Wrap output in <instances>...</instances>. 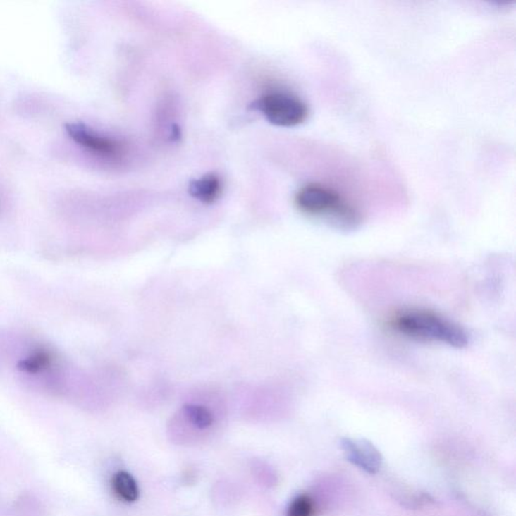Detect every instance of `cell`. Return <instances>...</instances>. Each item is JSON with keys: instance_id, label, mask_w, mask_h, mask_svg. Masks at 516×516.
<instances>
[{"instance_id": "1", "label": "cell", "mask_w": 516, "mask_h": 516, "mask_svg": "<svg viewBox=\"0 0 516 516\" xmlns=\"http://www.w3.org/2000/svg\"><path fill=\"white\" fill-rule=\"evenodd\" d=\"M295 207L304 214L321 218L333 228L353 231L362 223V215L332 188L324 185H305L295 196Z\"/></svg>"}, {"instance_id": "2", "label": "cell", "mask_w": 516, "mask_h": 516, "mask_svg": "<svg viewBox=\"0 0 516 516\" xmlns=\"http://www.w3.org/2000/svg\"><path fill=\"white\" fill-rule=\"evenodd\" d=\"M393 328L400 334L414 340L438 342L464 348L469 344V335L458 324L430 311L410 309L393 319Z\"/></svg>"}, {"instance_id": "3", "label": "cell", "mask_w": 516, "mask_h": 516, "mask_svg": "<svg viewBox=\"0 0 516 516\" xmlns=\"http://www.w3.org/2000/svg\"><path fill=\"white\" fill-rule=\"evenodd\" d=\"M252 107L276 126L293 128L307 121L309 108L297 96L285 92H271L253 103Z\"/></svg>"}, {"instance_id": "4", "label": "cell", "mask_w": 516, "mask_h": 516, "mask_svg": "<svg viewBox=\"0 0 516 516\" xmlns=\"http://www.w3.org/2000/svg\"><path fill=\"white\" fill-rule=\"evenodd\" d=\"M65 128L68 135L76 144L82 145L94 154L105 158H117L123 152V147L118 142L94 133L84 124L68 123L66 124Z\"/></svg>"}, {"instance_id": "5", "label": "cell", "mask_w": 516, "mask_h": 516, "mask_svg": "<svg viewBox=\"0 0 516 516\" xmlns=\"http://www.w3.org/2000/svg\"><path fill=\"white\" fill-rule=\"evenodd\" d=\"M342 449L346 458L354 465L363 469L366 472L374 474L381 467L382 459L376 448L366 440L344 438Z\"/></svg>"}, {"instance_id": "6", "label": "cell", "mask_w": 516, "mask_h": 516, "mask_svg": "<svg viewBox=\"0 0 516 516\" xmlns=\"http://www.w3.org/2000/svg\"><path fill=\"white\" fill-rule=\"evenodd\" d=\"M222 182L215 173H208L190 183L189 193L204 204H212L222 194Z\"/></svg>"}, {"instance_id": "7", "label": "cell", "mask_w": 516, "mask_h": 516, "mask_svg": "<svg viewBox=\"0 0 516 516\" xmlns=\"http://www.w3.org/2000/svg\"><path fill=\"white\" fill-rule=\"evenodd\" d=\"M112 488L115 494L123 501L133 502L140 497V490L135 478L125 471L115 474L112 478Z\"/></svg>"}, {"instance_id": "8", "label": "cell", "mask_w": 516, "mask_h": 516, "mask_svg": "<svg viewBox=\"0 0 516 516\" xmlns=\"http://www.w3.org/2000/svg\"><path fill=\"white\" fill-rule=\"evenodd\" d=\"M51 361H53V354L50 351L39 349V350L35 351L29 357L20 361L18 368L22 371L36 374L48 368L51 365Z\"/></svg>"}, {"instance_id": "9", "label": "cell", "mask_w": 516, "mask_h": 516, "mask_svg": "<svg viewBox=\"0 0 516 516\" xmlns=\"http://www.w3.org/2000/svg\"><path fill=\"white\" fill-rule=\"evenodd\" d=\"M184 412L189 421L199 429H207L214 422L212 412L203 405L190 403L185 405Z\"/></svg>"}, {"instance_id": "10", "label": "cell", "mask_w": 516, "mask_h": 516, "mask_svg": "<svg viewBox=\"0 0 516 516\" xmlns=\"http://www.w3.org/2000/svg\"><path fill=\"white\" fill-rule=\"evenodd\" d=\"M314 504L307 495L295 497L288 509V516H313Z\"/></svg>"}]
</instances>
